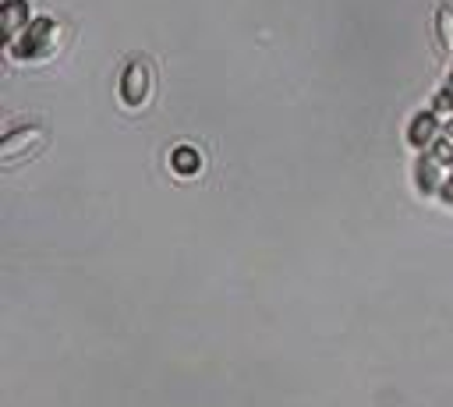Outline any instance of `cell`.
Returning a JSON list of instances; mask_svg holds the SVG:
<instances>
[{"label":"cell","mask_w":453,"mask_h":407,"mask_svg":"<svg viewBox=\"0 0 453 407\" xmlns=\"http://www.w3.org/2000/svg\"><path fill=\"white\" fill-rule=\"evenodd\" d=\"M60 50H64V25L57 18H50V14H39L28 25V32L18 42L7 46V57L18 60V64H46Z\"/></svg>","instance_id":"6da1fadb"},{"label":"cell","mask_w":453,"mask_h":407,"mask_svg":"<svg viewBox=\"0 0 453 407\" xmlns=\"http://www.w3.org/2000/svg\"><path fill=\"white\" fill-rule=\"evenodd\" d=\"M117 92H120L124 110H145L152 103V92H156V78H152L149 60H127L120 71Z\"/></svg>","instance_id":"7a4b0ae2"},{"label":"cell","mask_w":453,"mask_h":407,"mask_svg":"<svg viewBox=\"0 0 453 407\" xmlns=\"http://www.w3.org/2000/svg\"><path fill=\"white\" fill-rule=\"evenodd\" d=\"M42 145H46V127L42 124H21V127H14V131L4 134V142H0V163L4 166H18L21 159H32Z\"/></svg>","instance_id":"3957f363"},{"label":"cell","mask_w":453,"mask_h":407,"mask_svg":"<svg viewBox=\"0 0 453 407\" xmlns=\"http://www.w3.org/2000/svg\"><path fill=\"white\" fill-rule=\"evenodd\" d=\"M32 4L28 0H4L0 4V25H4V46L18 42L32 25Z\"/></svg>","instance_id":"277c9868"},{"label":"cell","mask_w":453,"mask_h":407,"mask_svg":"<svg viewBox=\"0 0 453 407\" xmlns=\"http://www.w3.org/2000/svg\"><path fill=\"white\" fill-rule=\"evenodd\" d=\"M442 131H446V127L439 124V117H435L432 110H421V113H414L411 124H407V142H411L418 152H428L432 142H435Z\"/></svg>","instance_id":"5b68a950"},{"label":"cell","mask_w":453,"mask_h":407,"mask_svg":"<svg viewBox=\"0 0 453 407\" xmlns=\"http://www.w3.org/2000/svg\"><path fill=\"white\" fill-rule=\"evenodd\" d=\"M449 170H453V166H442L439 159H432L428 152H421V159H418V170H414V180H418L421 195H435V198H439L442 184L449 180Z\"/></svg>","instance_id":"8992f818"},{"label":"cell","mask_w":453,"mask_h":407,"mask_svg":"<svg viewBox=\"0 0 453 407\" xmlns=\"http://www.w3.org/2000/svg\"><path fill=\"white\" fill-rule=\"evenodd\" d=\"M202 152L195 149V145H177V149H170V170L173 173H180V177H195V173H202Z\"/></svg>","instance_id":"52a82bcc"},{"label":"cell","mask_w":453,"mask_h":407,"mask_svg":"<svg viewBox=\"0 0 453 407\" xmlns=\"http://www.w3.org/2000/svg\"><path fill=\"white\" fill-rule=\"evenodd\" d=\"M435 42L446 57H453V7H435Z\"/></svg>","instance_id":"ba28073f"}]
</instances>
